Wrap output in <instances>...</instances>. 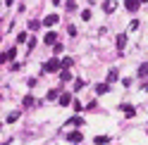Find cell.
<instances>
[{"mask_svg": "<svg viewBox=\"0 0 148 145\" xmlns=\"http://www.w3.org/2000/svg\"><path fill=\"white\" fill-rule=\"evenodd\" d=\"M22 105H24V107H31V105H36V100H34V95H24V100H22Z\"/></svg>", "mask_w": 148, "mask_h": 145, "instance_id": "15", "label": "cell"}, {"mask_svg": "<svg viewBox=\"0 0 148 145\" xmlns=\"http://www.w3.org/2000/svg\"><path fill=\"white\" fill-rule=\"evenodd\" d=\"M60 52H62V45H60V43H55V45H53V55H55V57H58V55H60Z\"/></svg>", "mask_w": 148, "mask_h": 145, "instance_id": "21", "label": "cell"}, {"mask_svg": "<svg viewBox=\"0 0 148 145\" xmlns=\"http://www.w3.org/2000/svg\"><path fill=\"white\" fill-rule=\"evenodd\" d=\"M43 43H45V45H55V43H58V33H55V31H48V33L43 36Z\"/></svg>", "mask_w": 148, "mask_h": 145, "instance_id": "3", "label": "cell"}, {"mask_svg": "<svg viewBox=\"0 0 148 145\" xmlns=\"http://www.w3.org/2000/svg\"><path fill=\"white\" fill-rule=\"evenodd\" d=\"M26 45H29V50H34V48H36V38H29V41H26Z\"/></svg>", "mask_w": 148, "mask_h": 145, "instance_id": "26", "label": "cell"}, {"mask_svg": "<svg viewBox=\"0 0 148 145\" xmlns=\"http://www.w3.org/2000/svg\"><path fill=\"white\" fill-rule=\"evenodd\" d=\"M67 126H84V119H81V117H72L67 121Z\"/></svg>", "mask_w": 148, "mask_h": 145, "instance_id": "12", "label": "cell"}, {"mask_svg": "<svg viewBox=\"0 0 148 145\" xmlns=\"http://www.w3.org/2000/svg\"><path fill=\"white\" fill-rule=\"evenodd\" d=\"M64 7H67L69 12H74V10H77V3H74V0H67V5H64Z\"/></svg>", "mask_w": 148, "mask_h": 145, "instance_id": "23", "label": "cell"}, {"mask_svg": "<svg viewBox=\"0 0 148 145\" xmlns=\"http://www.w3.org/2000/svg\"><path fill=\"white\" fill-rule=\"evenodd\" d=\"M60 69H62V62L58 57H50V60L43 62V71H48V74H55V71H60Z\"/></svg>", "mask_w": 148, "mask_h": 145, "instance_id": "1", "label": "cell"}, {"mask_svg": "<svg viewBox=\"0 0 148 145\" xmlns=\"http://www.w3.org/2000/svg\"><path fill=\"white\" fill-rule=\"evenodd\" d=\"M24 41H29V36H26V31H24V33H19V36H17V43H24Z\"/></svg>", "mask_w": 148, "mask_h": 145, "instance_id": "24", "label": "cell"}, {"mask_svg": "<svg viewBox=\"0 0 148 145\" xmlns=\"http://www.w3.org/2000/svg\"><path fill=\"white\" fill-rule=\"evenodd\" d=\"M38 26H41V22H31V24H29V29H31V31H36Z\"/></svg>", "mask_w": 148, "mask_h": 145, "instance_id": "27", "label": "cell"}, {"mask_svg": "<svg viewBox=\"0 0 148 145\" xmlns=\"http://www.w3.org/2000/svg\"><path fill=\"white\" fill-rule=\"evenodd\" d=\"M12 3H14V0H5V5H7V7H10V5H12Z\"/></svg>", "mask_w": 148, "mask_h": 145, "instance_id": "28", "label": "cell"}, {"mask_svg": "<svg viewBox=\"0 0 148 145\" xmlns=\"http://www.w3.org/2000/svg\"><path fill=\"white\" fill-rule=\"evenodd\" d=\"M60 81H62V83L72 81V71H69V69H62V71H60Z\"/></svg>", "mask_w": 148, "mask_h": 145, "instance_id": "11", "label": "cell"}, {"mask_svg": "<svg viewBox=\"0 0 148 145\" xmlns=\"http://www.w3.org/2000/svg\"><path fill=\"white\" fill-rule=\"evenodd\" d=\"M108 90H110V83H98V86H96V93H100V95L108 93Z\"/></svg>", "mask_w": 148, "mask_h": 145, "instance_id": "13", "label": "cell"}, {"mask_svg": "<svg viewBox=\"0 0 148 145\" xmlns=\"http://www.w3.org/2000/svg\"><path fill=\"white\" fill-rule=\"evenodd\" d=\"M60 22V17L58 14H48V17H43V26H55Z\"/></svg>", "mask_w": 148, "mask_h": 145, "instance_id": "6", "label": "cell"}, {"mask_svg": "<svg viewBox=\"0 0 148 145\" xmlns=\"http://www.w3.org/2000/svg\"><path fill=\"white\" fill-rule=\"evenodd\" d=\"M72 64H74V60H72V57H64V60H62V69H69Z\"/></svg>", "mask_w": 148, "mask_h": 145, "instance_id": "19", "label": "cell"}, {"mask_svg": "<svg viewBox=\"0 0 148 145\" xmlns=\"http://www.w3.org/2000/svg\"><path fill=\"white\" fill-rule=\"evenodd\" d=\"M117 79H119V74H117L115 69H110V74H108V83H112V81H117Z\"/></svg>", "mask_w": 148, "mask_h": 145, "instance_id": "17", "label": "cell"}, {"mask_svg": "<svg viewBox=\"0 0 148 145\" xmlns=\"http://www.w3.org/2000/svg\"><path fill=\"white\" fill-rule=\"evenodd\" d=\"M17 119H19V112H12L10 117H7V124H14Z\"/></svg>", "mask_w": 148, "mask_h": 145, "instance_id": "20", "label": "cell"}, {"mask_svg": "<svg viewBox=\"0 0 148 145\" xmlns=\"http://www.w3.org/2000/svg\"><path fill=\"white\" fill-rule=\"evenodd\" d=\"M14 57H17V50H14V48H10L7 52H3V57H0V62H3V64H5V62H12Z\"/></svg>", "mask_w": 148, "mask_h": 145, "instance_id": "4", "label": "cell"}, {"mask_svg": "<svg viewBox=\"0 0 148 145\" xmlns=\"http://www.w3.org/2000/svg\"><path fill=\"white\" fill-rule=\"evenodd\" d=\"M141 3H146V0H141Z\"/></svg>", "mask_w": 148, "mask_h": 145, "instance_id": "29", "label": "cell"}, {"mask_svg": "<svg viewBox=\"0 0 148 145\" xmlns=\"http://www.w3.org/2000/svg\"><path fill=\"white\" fill-rule=\"evenodd\" d=\"M138 5H141V0H124L127 12H136V10H138Z\"/></svg>", "mask_w": 148, "mask_h": 145, "instance_id": "5", "label": "cell"}, {"mask_svg": "<svg viewBox=\"0 0 148 145\" xmlns=\"http://www.w3.org/2000/svg\"><path fill=\"white\" fill-rule=\"evenodd\" d=\"M72 110H74V112H77V114H79L81 110H84V107H81V102H77V100H74V102H72Z\"/></svg>", "mask_w": 148, "mask_h": 145, "instance_id": "22", "label": "cell"}, {"mask_svg": "<svg viewBox=\"0 0 148 145\" xmlns=\"http://www.w3.org/2000/svg\"><path fill=\"white\" fill-rule=\"evenodd\" d=\"M81 19L88 22V19H91V12H88V10H84V12H81Z\"/></svg>", "mask_w": 148, "mask_h": 145, "instance_id": "25", "label": "cell"}, {"mask_svg": "<svg viewBox=\"0 0 148 145\" xmlns=\"http://www.w3.org/2000/svg\"><path fill=\"white\" fill-rule=\"evenodd\" d=\"M84 86H86V81H84V79H77V81H74V90H81Z\"/></svg>", "mask_w": 148, "mask_h": 145, "instance_id": "18", "label": "cell"}, {"mask_svg": "<svg viewBox=\"0 0 148 145\" xmlns=\"http://www.w3.org/2000/svg\"><path fill=\"white\" fill-rule=\"evenodd\" d=\"M67 140L69 143H81V140H84V133H81V131H69L67 133Z\"/></svg>", "mask_w": 148, "mask_h": 145, "instance_id": "2", "label": "cell"}, {"mask_svg": "<svg viewBox=\"0 0 148 145\" xmlns=\"http://www.w3.org/2000/svg\"><path fill=\"white\" fill-rule=\"evenodd\" d=\"M103 10H105L108 14H112V12L117 10V3H115V0H105V3H103Z\"/></svg>", "mask_w": 148, "mask_h": 145, "instance_id": "7", "label": "cell"}, {"mask_svg": "<svg viewBox=\"0 0 148 145\" xmlns=\"http://www.w3.org/2000/svg\"><path fill=\"white\" fill-rule=\"evenodd\" d=\"M115 43H117V50H119V52H122V50H124V45H127V33H119Z\"/></svg>", "mask_w": 148, "mask_h": 145, "instance_id": "8", "label": "cell"}, {"mask_svg": "<svg viewBox=\"0 0 148 145\" xmlns=\"http://www.w3.org/2000/svg\"><path fill=\"white\" fill-rule=\"evenodd\" d=\"M138 76H141V79L148 76V64H146V62H143V64H138Z\"/></svg>", "mask_w": 148, "mask_h": 145, "instance_id": "14", "label": "cell"}, {"mask_svg": "<svg viewBox=\"0 0 148 145\" xmlns=\"http://www.w3.org/2000/svg\"><path fill=\"white\" fill-rule=\"evenodd\" d=\"M108 140H110L108 136H96V138H93V143H96V145H105Z\"/></svg>", "mask_w": 148, "mask_h": 145, "instance_id": "16", "label": "cell"}, {"mask_svg": "<svg viewBox=\"0 0 148 145\" xmlns=\"http://www.w3.org/2000/svg\"><path fill=\"white\" fill-rule=\"evenodd\" d=\"M119 110H122L127 117H134V114H136V110H134L132 105H127V102H124V105H119Z\"/></svg>", "mask_w": 148, "mask_h": 145, "instance_id": "9", "label": "cell"}, {"mask_svg": "<svg viewBox=\"0 0 148 145\" xmlns=\"http://www.w3.org/2000/svg\"><path fill=\"white\" fill-rule=\"evenodd\" d=\"M58 102H60V107H67V105L72 102V95H69V93H62V95H60V100H58Z\"/></svg>", "mask_w": 148, "mask_h": 145, "instance_id": "10", "label": "cell"}]
</instances>
